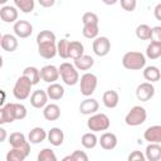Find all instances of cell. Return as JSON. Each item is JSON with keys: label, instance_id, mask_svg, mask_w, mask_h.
<instances>
[{"label": "cell", "instance_id": "obj_1", "mask_svg": "<svg viewBox=\"0 0 161 161\" xmlns=\"http://www.w3.org/2000/svg\"><path fill=\"white\" fill-rule=\"evenodd\" d=\"M122 65L128 70H140L146 65V57L141 52H127L122 57Z\"/></svg>", "mask_w": 161, "mask_h": 161}, {"label": "cell", "instance_id": "obj_2", "mask_svg": "<svg viewBox=\"0 0 161 161\" xmlns=\"http://www.w3.org/2000/svg\"><path fill=\"white\" fill-rule=\"evenodd\" d=\"M58 72H59V77L62 78V80L67 86H75L79 82L78 70L74 68L73 64H70L68 62L62 63L58 67Z\"/></svg>", "mask_w": 161, "mask_h": 161}, {"label": "cell", "instance_id": "obj_3", "mask_svg": "<svg viewBox=\"0 0 161 161\" xmlns=\"http://www.w3.org/2000/svg\"><path fill=\"white\" fill-rule=\"evenodd\" d=\"M109 126H111V121L108 116L104 113H94L87 121V127L93 133L99 132V131H107Z\"/></svg>", "mask_w": 161, "mask_h": 161}, {"label": "cell", "instance_id": "obj_4", "mask_svg": "<svg viewBox=\"0 0 161 161\" xmlns=\"http://www.w3.org/2000/svg\"><path fill=\"white\" fill-rule=\"evenodd\" d=\"M147 118V112L143 107L141 106H133L130 112L126 114L125 117V122L127 126L131 127H136V126H141Z\"/></svg>", "mask_w": 161, "mask_h": 161}, {"label": "cell", "instance_id": "obj_5", "mask_svg": "<svg viewBox=\"0 0 161 161\" xmlns=\"http://www.w3.org/2000/svg\"><path fill=\"white\" fill-rule=\"evenodd\" d=\"M33 84L30 83V80L23 75H20L13 88V94L18 101H24L30 96V91H31Z\"/></svg>", "mask_w": 161, "mask_h": 161}, {"label": "cell", "instance_id": "obj_6", "mask_svg": "<svg viewBox=\"0 0 161 161\" xmlns=\"http://www.w3.org/2000/svg\"><path fill=\"white\" fill-rule=\"evenodd\" d=\"M98 84V78L93 73H84L80 79H79V86H80V93L86 97H89L91 94L94 93L96 88Z\"/></svg>", "mask_w": 161, "mask_h": 161}, {"label": "cell", "instance_id": "obj_7", "mask_svg": "<svg viewBox=\"0 0 161 161\" xmlns=\"http://www.w3.org/2000/svg\"><path fill=\"white\" fill-rule=\"evenodd\" d=\"M93 53L98 57H106L111 50V42L107 36H97L92 44Z\"/></svg>", "mask_w": 161, "mask_h": 161}, {"label": "cell", "instance_id": "obj_8", "mask_svg": "<svg viewBox=\"0 0 161 161\" xmlns=\"http://www.w3.org/2000/svg\"><path fill=\"white\" fill-rule=\"evenodd\" d=\"M155 96V87L152 83L143 82L140 83L136 88V97L141 102H147Z\"/></svg>", "mask_w": 161, "mask_h": 161}, {"label": "cell", "instance_id": "obj_9", "mask_svg": "<svg viewBox=\"0 0 161 161\" xmlns=\"http://www.w3.org/2000/svg\"><path fill=\"white\" fill-rule=\"evenodd\" d=\"M30 153V143L28 142L25 146L19 147V148H11L8 151L5 158L6 161H24Z\"/></svg>", "mask_w": 161, "mask_h": 161}, {"label": "cell", "instance_id": "obj_10", "mask_svg": "<svg viewBox=\"0 0 161 161\" xmlns=\"http://www.w3.org/2000/svg\"><path fill=\"white\" fill-rule=\"evenodd\" d=\"M14 33H15V36L18 38H21V39H25V38H29L33 33V25L26 21V20H16L14 23Z\"/></svg>", "mask_w": 161, "mask_h": 161}, {"label": "cell", "instance_id": "obj_11", "mask_svg": "<svg viewBox=\"0 0 161 161\" xmlns=\"http://www.w3.org/2000/svg\"><path fill=\"white\" fill-rule=\"evenodd\" d=\"M40 79L47 82V83H55V80H58L59 78V72H58V68L55 65H52V64H48V65H44L40 70Z\"/></svg>", "mask_w": 161, "mask_h": 161}, {"label": "cell", "instance_id": "obj_12", "mask_svg": "<svg viewBox=\"0 0 161 161\" xmlns=\"http://www.w3.org/2000/svg\"><path fill=\"white\" fill-rule=\"evenodd\" d=\"M98 108H99V103L94 98H86L79 104V112L86 116H92L97 113Z\"/></svg>", "mask_w": 161, "mask_h": 161}, {"label": "cell", "instance_id": "obj_13", "mask_svg": "<svg viewBox=\"0 0 161 161\" xmlns=\"http://www.w3.org/2000/svg\"><path fill=\"white\" fill-rule=\"evenodd\" d=\"M30 104L34 107V108H44L47 104H48V96H47V92L43 91V89H36L31 93L30 96Z\"/></svg>", "mask_w": 161, "mask_h": 161}, {"label": "cell", "instance_id": "obj_14", "mask_svg": "<svg viewBox=\"0 0 161 161\" xmlns=\"http://www.w3.org/2000/svg\"><path fill=\"white\" fill-rule=\"evenodd\" d=\"M98 143L101 145V147L103 150H107V151H111L113 150L117 143H118V140H117V136L113 133V132H104L101 135V137L98 138Z\"/></svg>", "mask_w": 161, "mask_h": 161}, {"label": "cell", "instance_id": "obj_15", "mask_svg": "<svg viewBox=\"0 0 161 161\" xmlns=\"http://www.w3.org/2000/svg\"><path fill=\"white\" fill-rule=\"evenodd\" d=\"M143 138L150 143H160L161 142V126L153 125L146 128L143 132Z\"/></svg>", "mask_w": 161, "mask_h": 161}, {"label": "cell", "instance_id": "obj_16", "mask_svg": "<svg viewBox=\"0 0 161 161\" xmlns=\"http://www.w3.org/2000/svg\"><path fill=\"white\" fill-rule=\"evenodd\" d=\"M0 18L5 23H15L18 20V9L14 5H4L0 9Z\"/></svg>", "mask_w": 161, "mask_h": 161}, {"label": "cell", "instance_id": "obj_17", "mask_svg": "<svg viewBox=\"0 0 161 161\" xmlns=\"http://www.w3.org/2000/svg\"><path fill=\"white\" fill-rule=\"evenodd\" d=\"M38 53L44 59H52L57 55V44L55 43H45L38 45Z\"/></svg>", "mask_w": 161, "mask_h": 161}, {"label": "cell", "instance_id": "obj_18", "mask_svg": "<svg viewBox=\"0 0 161 161\" xmlns=\"http://www.w3.org/2000/svg\"><path fill=\"white\" fill-rule=\"evenodd\" d=\"M0 45L1 48L5 50V52H14L16 50L19 43H18V38L13 34H5L1 36V40H0Z\"/></svg>", "mask_w": 161, "mask_h": 161}, {"label": "cell", "instance_id": "obj_19", "mask_svg": "<svg viewBox=\"0 0 161 161\" xmlns=\"http://www.w3.org/2000/svg\"><path fill=\"white\" fill-rule=\"evenodd\" d=\"M146 161H160L161 158V146L160 143H150L145 150Z\"/></svg>", "mask_w": 161, "mask_h": 161}, {"label": "cell", "instance_id": "obj_20", "mask_svg": "<svg viewBox=\"0 0 161 161\" xmlns=\"http://www.w3.org/2000/svg\"><path fill=\"white\" fill-rule=\"evenodd\" d=\"M102 102L107 108H116L118 106V102H119V96L113 89L106 91L102 96Z\"/></svg>", "mask_w": 161, "mask_h": 161}, {"label": "cell", "instance_id": "obj_21", "mask_svg": "<svg viewBox=\"0 0 161 161\" xmlns=\"http://www.w3.org/2000/svg\"><path fill=\"white\" fill-rule=\"evenodd\" d=\"M45 138H47V131L42 127H34L33 130H30L28 135V142L33 145H38L45 141Z\"/></svg>", "mask_w": 161, "mask_h": 161}, {"label": "cell", "instance_id": "obj_22", "mask_svg": "<svg viewBox=\"0 0 161 161\" xmlns=\"http://www.w3.org/2000/svg\"><path fill=\"white\" fill-rule=\"evenodd\" d=\"M47 138L53 146H60L64 141V132L59 127H53L47 132Z\"/></svg>", "mask_w": 161, "mask_h": 161}, {"label": "cell", "instance_id": "obj_23", "mask_svg": "<svg viewBox=\"0 0 161 161\" xmlns=\"http://www.w3.org/2000/svg\"><path fill=\"white\" fill-rule=\"evenodd\" d=\"M43 117L47 121H57L60 117V108L55 103H49L43 108Z\"/></svg>", "mask_w": 161, "mask_h": 161}, {"label": "cell", "instance_id": "obj_24", "mask_svg": "<svg viewBox=\"0 0 161 161\" xmlns=\"http://www.w3.org/2000/svg\"><path fill=\"white\" fill-rule=\"evenodd\" d=\"M83 54H84V45L79 40L69 42V45H68V57L69 58L75 60L79 57H82Z\"/></svg>", "mask_w": 161, "mask_h": 161}, {"label": "cell", "instance_id": "obj_25", "mask_svg": "<svg viewBox=\"0 0 161 161\" xmlns=\"http://www.w3.org/2000/svg\"><path fill=\"white\" fill-rule=\"evenodd\" d=\"M45 92H47L48 98H50L52 101H58V99L63 98L65 91H64L63 86H60L59 83H52V84L48 86Z\"/></svg>", "mask_w": 161, "mask_h": 161}, {"label": "cell", "instance_id": "obj_26", "mask_svg": "<svg viewBox=\"0 0 161 161\" xmlns=\"http://www.w3.org/2000/svg\"><path fill=\"white\" fill-rule=\"evenodd\" d=\"M94 64V59L91 57V55H87V54H83L82 57H79L78 59L74 60V68L77 70H88L93 67Z\"/></svg>", "mask_w": 161, "mask_h": 161}, {"label": "cell", "instance_id": "obj_27", "mask_svg": "<svg viewBox=\"0 0 161 161\" xmlns=\"http://www.w3.org/2000/svg\"><path fill=\"white\" fill-rule=\"evenodd\" d=\"M143 78L148 82V83H153V82H158L161 78V72L156 65H148L145 67L143 69Z\"/></svg>", "mask_w": 161, "mask_h": 161}, {"label": "cell", "instance_id": "obj_28", "mask_svg": "<svg viewBox=\"0 0 161 161\" xmlns=\"http://www.w3.org/2000/svg\"><path fill=\"white\" fill-rule=\"evenodd\" d=\"M21 75L28 78L33 86L38 84L39 80H40V72H39V69L36 67H26V68H24Z\"/></svg>", "mask_w": 161, "mask_h": 161}, {"label": "cell", "instance_id": "obj_29", "mask_svg": "<svg viewBox=\"0 0 161 161\" xmlns=\"http://www.w3.org/2000/svg\"><path fill=\"white\" fill-rule=\"evenodd\" d=\"M9 143L13 148H19V147H23L28 143L26 138H25V135L21 133V132H13L10 136H9Z\"/></svg>", "mask_w": 161, "mask_h": 161}, {"label": "cell", "instance_id": "obj_30", "mask_svg": "<svg viewBox=\"0 0 161 161\" xmlns=\"http://www.w3.org/2000/svg\"><path fill=\"white\" fill-rule=\"evenodd\" d=\"M80 142H82V146L87 150H91V148H94L98 143V137L96 136V133L93 132H87L82 136L80 138Z\"/></svg>", "mask_w": 161, "mask_h": 161}, {"label": "cell", "instance_id": "obj_31", "mask_svg": "<svg viewBox=\"0 0 161 161\" xmlns=\"http://www.w3.org/2000/svg\"><path fill=\"white\" fill-rule=\"evenodd\" d=\"M57 36L52 30H42L36 35V44H45V43H55Z\"/></svg>", "mask_w": 161, "mask_h": 161}, {"label": "cell", "instance_id": "obj_32", "mask_svg": "<svg viewBox=\"0 0 161 161\" xmlns=\"http://www.w3.org/2000/svg\"><path fill=\"white\" fill-rule=\"evenodd\" d=\"M146 57L148 59H158L161 57V43L151 42L146 48Z\"/></svg>", "mask_w": 161, "mask_h": 161}, {"label": "cell", "instance_id": "obj_33", "mask_svg": "<svg viewBox=\"0 0 161 161\" xmlns=\"http://www.w3.org/2000/svg\"><path fill=\"white\" fill-rule=\"evenodd\" d=\"M14 6L16 9H19L21 13L29 14L34 10L35 3H34V0H14Z\"/></svg>", "mask_w": 161, "mask_h": 161}, {"label": "cell", "instance_id": "obj_34", "mask_svg": "<svg viewBox=\"0 0 161 161\" xmlns=\"http://www.w3.org/2000/svg\"><path fill=\"white\" fill-rule=\"evenodd\" d=\"M98 33H99L98 24H87V25H83L82 34H83L84 38H87V39H96L98 36Z\"/></svg>", "mask_w": 161, "mask_h": 161}, {"label": "cell", "instance_id": "obj_35", "mask_svg": "<svg viewBox=\"0 0 161 161\" xmlns=\"http://www.w3.org/2000/svg\"><path fill=\"white\" fill-rule=\"evenodd\" d=\"M152 28L147 24H140L136 28V36L141 40H151Z\"/></svg>", "mask_w": 161, "mask_h": 161}, {"label": "cell", "instance_id": "obj_36", "mask_svg": "<svg viewBox=\"0 0 161 161\" xmlns=\"http://www.w3.org/2000/svg\"><path fill=\"white\" fill-rule=\"evenodd\" d=\"M3 108L4 117H5V123H11L15 119V109H14V103H5Z\"/></svg>", "mask_w": 161, "mask_h": 161}, {"label": "cell", "instance_id": "obj_37", "mask_svg": "<svg viewBox=\"0 0 161 161\" xmlns=\"http://www.w3.org/2000/svg\"><path fill=\"white\" fill-rule=\"evenodd\" d=\"M68 45H69V40L67 39H60L57 43V54L63 58V59H68Z\"/></svg>", "mask_w": 161, "mask_h": 161}, {"label": "cell", "instance_id": "obj_38", "mask_svg": "<svg viewBox=\"0 0 161 161\" xmlns=\"http://www.w3.org/2000/svg\"><path fill=\"white\" fill-rule=\"evenodd\" d=\"M38 161H58V158L52 148H43L38 153Z\"/></svg>", "mask_w": 161, "mask_h": 161}, {"label": "cell", "instance_id": "obj_39", "mask_svg": "<svg viewBox=\"0 0 161 161\" xmlns=\"http://www.w3.org/2000/svg\"><path fill=\"white\" fill-rule=\"evenodd\" d=\"M98 21H99L98 15L96 13H92V11H87L82 16L83 25H87V24H98Z\"/></svg>", "mask_w": 161, "mask_h": 161}, {"label": "cell", "instance_id": "obj_40", "mask_svg": "<svg viewBox=\"0 0 161 161\" xmlns=\"http://www.w3.org/2000/svg\"><path fill=\"white\" fill-rule=\"evenodd\" d=\"M14 109H15V119H24L28 114L26 107L21 103H14Z\"/></svg>", "mask_w": 161, "mask_h": 161}, {"label": "cell", "instance_id": "obj_41", "mask_svg": "<svg viewBox=\"0 0 161 161\" xmlns=\"http://www.w3.org/2000/svg\"><path fill=\"white\" fill-rule=\"evenodd\" d=\"M70 156H72L73 161H89L88 155L84 151H80V150H75Z\"/></svg>", "mask_w": 161, "mask_h": 161}, {"label": "cell", "instance_id": "obj_42", "mask_svg": "<svg viewBox=\"0 0 161 161\" xmlns=\"http://www.w3.org/2000/svg\"><path fill=\"white\" fill-rule=\"evenodd\" d=\"M137 1L136 0H121V6L126 11H133L136 9Z\"/></svg>", "mask_w": 161, "mask_h": 161}, {"label": "cell", "instance_id": "obj_43", "mask_svg": "<svg viewBox=\"0 0 161 161\" xmlns=\"http://www.w3.org/2000/svg\"><path fill=\"white\" fill-rule=\"evenodd\" d=\"M127 161H146V158H145V155H143L141 151L135 150V151H132V152L128 155Z\"/></svg>", "mask_w": 161, "mask_h": 161}, {"label": "cell", "instance_id": "obj_44", "mask_svg": "<svg viewBox=\"0 0 161 161\" xmlns=\"http://www.w3.org/2000/svg\"><path fill=\"white\" fill-rule=\"evenodd\" d=\"M151 42L161 43V26H153V28H152Z\"/></svg>", "mask_w": 161, "mask_h": 161}, {"label": "cell", "instance_id": "obj_45", "mask_svg": "<svg viewBox=\"0 0 161 161\" xmlns=\"http://www.w3.org/2000/svg\"><path fill=\"white\" fill-rule=\"evenodd\" d=\"M39 4H40V6L50 8V6H53L55 4V1L54 0H39Z\"/></svg>", "mask_w": 161, "mask_h": 161}, {"label": "cell", "instance_id": "obj_46", "mask_svg": "<svg viewBox=\"0 0 161 161\" xmlns=\"http://www.w3.org/2000/svg\"><path fill=\"white\" fill-rule=\"evenodd\" d=\"M6 138H8V132H6V130L0 126V143L4 142Z\"/></svg>", "mask_w": 161, "mask_h": 161}, {"label": "cell", "instance_id": "obj_47", "mask_svg": "<svg viewBox=\"0 0 161 161\" xmlns=\"http://www.w3.org/2000/svg\"><path fill=\"white\" fill-rule=\"evenodd\" d=\"M5 101H6V93H5V91H4V89H1V88H0V108H1V107H4Z\"/></svg>", "mask_w": 161, "mask_h": 161}, {"label": "cell", "instance_id": "obj_48", "mask_svg": "<svg viewBox=\"0 0 161 161\" xmlns=\"http://www.w3.org/2000/svg\"><path fill=\"white\" fill-rule=\"evenodd\" d=\"M153 13H155L156 19H157V20H161V4H157V5H156Z\"/></svg>", "mask_w": 161, "mask_h": 161}, {"label": "cell", "instance_id": "obj_49", "mask_svg": "<svg viewBox=\"0 0 161 161\" xmlns=\"http://www.w3.org/2000/svg\"><path fill=\"white\" fill-rule=\"evenodd\" d=\"M5 123V117H4V112H3V108H0V126Z\"/></svg>", "mask_w": 161, "mask_h": 161}, {"label": "cell", "instance_id": "obj_50", "mask_svg": "<svg viewBox=\"0 0 161 161\" xmlns=\"http://www.w3.org/2000/svg\"><path fill=\"white\" fill-rule=\"evenodd\" d=\"M60 161H73V160H72V156H70V155H68V156H64Z\"/></svg>", "mask_w": 161, "mask_h": 161}, {"label": "cell", "instance_id": "obj_51", "mask_svg": "<svg viewBox=\"0 0 161 161\" xmlns=\"http://www.w3.org/2000/svg\"><path fill=\"white\" fill-rule=\"evenodd\" d=\"M3 64H4V60H3V57H1V54H0V69H1Z\"/></svg>", "mask_w": 161, "mask_h": 161}, {"label": "cell", "instance_id": "obj_52", "mask_svg": "<svg viewBox=\"0 0 161 161\" xmlns=\"http://www.w3.org/2000/svg\"><path fill=\"white\" fill-rule=\"evenodd\" d=\"M0 3H1V4H4V3H6V0H0Z\"/></svg>", "mask_w": 161, "mask_h": 161}, {"label": "cell", "instance_id": "obj_53", "mask_svg": "<svg viewBox=\"0 0 161 161\" xmlns=\"http://www.w3.org/2000/svg\"><path fill=\"white\" fill-rule=\"evenodd\" d=\"M1 36H3V35H1V33H0V40H1Z\"/></svg>", "mask_w": 161, "mask_h": 161}]
</instances>
